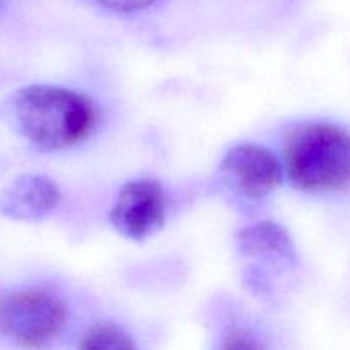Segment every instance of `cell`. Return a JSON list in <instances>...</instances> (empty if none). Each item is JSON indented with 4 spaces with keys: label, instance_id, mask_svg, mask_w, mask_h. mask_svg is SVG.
<instances>
[{
    "label": "cell",
    "instance_id": "6da1fadb",
    "mask_svg": "<svg viewBox=\"0 0 350 350\" xmlns=\"http://www.w3.org/2000/svg\"><path fill=\"white\" fill-rule=\"evenodd\" d=\"M7 118L17 133L41 150H64L88 139L98 122L85 94L58 85L33 84L12 92Z\"/></svg>",
    "mask_w": 350,
    "mask_h": 350
},
{
    "label": "cell",
    "instance_id": "7a4b0ae2",
    "mask_svg": "<svg viewBox=\"0 0 350 350\" xmlns=\"http://www.w3.org/2000/svg\"><path fill=\"white\" fill-rule=\"evenodd\" d=\"M284 164L297 190H345L350 187V130L332 123L297 126L284 144Z\"/></svg>",
    "mask_w": 350,
    "mask_h": 350
},
{
    "label": "cell",
    "instance_id": "3957f363",
    "mask_svg": "<svg viewBox=\"0 0 350 350\" xmlns=\"http://www.w3.org/2000/svg\"><path fill=\"white\" fill-rule=\"evenodd\" d=\"M67 321L64 303L40 289L0 294V335L26 349H44L57 340Z\"/></svg>",
    "mask_w": 350,
    "mask_h": 350
},
{
    "label": "cell",
    "instance_id": "277c9868",
    "mask_svg": "<svg viewBox=\"0 0 350 350\" xmlns=\"http://www.w3.org/2000/svg\"><path fill=\"white\" fill-rule=\"evenodd\" d=\"M164 214L163 188L156 180L144 178L120 188L109 212V222L125 238L142 241L163 228Z\"/></svg>",
    "mask_w": 350,
    "mask_h": 350
},
{
    "label": "cell",
    "instance_id": "5b68a950",
    "mask_svg": "<svg viewBox=\"0 0 350 350\" xmlns=\"http://www.w3.org/2000/svg\"><path fill=\"white\" fill-rule=\"evenodd\" d=\"M221 174L236 193L248 200H258L279 188L284 170L269 149L241 144L228 150L221 163Z\"/></svg>",
    "mask_w": 350,
    "mask_h": 350
},
{
    "label": "cell",
    "instance_id": "8992f818",
    "mask_svg": "<svg viewBox=\"0 0 350 350\" xmlns=\"http://www.w3.org/2000/svg\"><path fill=\"white\" fill-rule=\"evenodd\" d=\"M57 185L41 174H21L0 191V215L12 221L36 222L60 204Z\"/></svg>",
    "mask_w": 350,
    "mask_h": 350
},
{
    "label": "cell",
    "instance_id": "52a82bcc",
    "mask_svg": "<svg viewBox=\"0 0 350 350\" xmlns=\"http://www.w3.org/2000/svg\"><path fill=\"white\" fill-rule=\"evenodd\" d=\"M236 246L241 256L260 260L269 267L291 269L297 262L293 239L275 222L265 221L241 229L236 236Z\"/></svg>",
    "mask_w": 350,
    "mask_h": 350
},
{
    "label": "cell",
    "instance_id": "ba28073f",
    "mask_svg": "<svg viewBox=\"0 0 350 350\" xmlns=\"http://www.w3.org/2000/svg\"><path fill=\"white\" fill-rule=\"evenodd\" d=\"M79 350H137L132 337L111 323L96 325L85 332Z\"/></svg>",
    "mask_w": 350,
    "mask_h": 350
},
{
    "label": "cell",
    "instance_id": "9c48e42d",
    "mask_svg": "<svg viewBox=\"0 0 350 350\" xmlns=\"http://www.w3.org/2000/svg\"><path fill=\"white\" fill-rule=\"evenodd\" d=\"M219 350H262L260 349L258 342L246 332H232L222 342L221 349Z\"/></svg>",
    "mask_w": 350,
    "mask_h": 350
},
{
    "label": "cell",
    "instance_id": "30bf717a",
    "mask_svg": "<svg viewBox=\"0 0 350 350\" xmlns=\"http://www.w3.org/2000/svg\"><path fill=\"white\" fill-rule=\"evenodd\" d=\"M92 2L115 12H137L152 5L156 0H92Z\"/></svg>",
    "mask_w": 350,
    "mask_h": 350
}]
</instances>
